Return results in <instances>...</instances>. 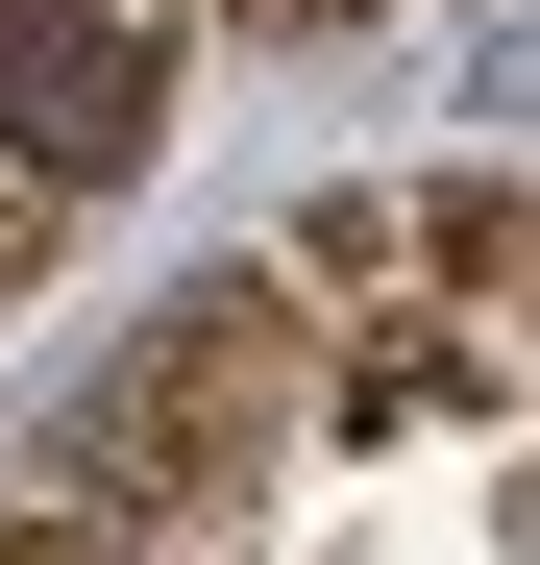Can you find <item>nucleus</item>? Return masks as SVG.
I'll return each instance as SVG.
<instances>
[{
  "label": "nucleus",
  "instance_id": "1",
  "mask_svg": "<svg viewBox=\"0 0 540 565\" xmlns=\"http://www.w3.org/2000/svg\"><path fill=\"white\" fill-rule=\"evenodd\" d=\"M172 0H0V172L25 198H123L148 124H172Z\"/></svg>",
  "mask_w": 540,
  "mask_h": 565
},
{
  "label": "nucleus",
  "instance_id": "2",
  "mask_svg": "<svg viewBox=\"0 0 540 565\" xmlns=\"http://www.w3.org/2000/svg\"><path fill=\"white\" fill-rule=\"evenodd\" d=\"M25 270H50V198H25V172H0V296H25Z\"/></svg>",
  "mask_w": 540,
  "mask_h": 565
}]
</instances>
